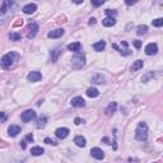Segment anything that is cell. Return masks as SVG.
<instances>
[{
  "label": "cell",
  "mask_w": 163,
  "mask_h": 163,
  "mask_svg": "<svg viewBox=\"0 0 163 163\" xmlns=\"http://www.w3.org/2000/svg\"><path fill=\"white\" fill-rule=\"evenodd\" d=\"M18 59H19L18 54L10 51V52L5 54V55L1 57V60H0V64H1V66L4 69H10V68L14 66V64L18 61Z\"/></svg>",
  "instance_id": "cell-1"
},
{
  "label": "cell",
  "mask_w": 163,
  "mask_h": 163,
  "mask_svg": "<svg viewBox=\"0 0 163 163\" xmlns=\"http://www.w3.org/2000/svg\"><path fill=\"white\" fill-rule=\"evenodd\" d=\"M135 139L139 142H145L148 139V125L145 122H139L135 130Z\"/></svg>",
  "instance_id": "cell-2"
},
{
  "label": "cell",
  "mask_w": 163,
  "mask_h": 163,
  "mask_svg": "<svg viewBox=\"0 0 163 163\" xmlns=\"http://www.w3.org/2000/svg\"><path fill=\"white\" fill-rule=\"evenodd\" d=\"M14 5L13 1H4L3 3V6L0 9V26H3L4 23L6 22L8 17H9V10H10V6Z\"/></svg>",
  "instance_id": "cell-3"
},
{
  "label": "cell",
  "mask_w": 163,
  "mask_h": 163,
  "mask_svg": "<svg viewBox=\"0 0 163 163\" xmlns=\"http://www.w3.org/2000/svg\"><path fill=\"white\" fill-rule=\"evenodd\" d=\"M85 64V56L83 55V54L80 52H76L74 56L71 57V66L74 69H80L83 68Z\"/></svg>",
  "instance_id": "cell-4"
},
{
  "label": "cell",
  "mask_w": 163,
  "mask_h": 163,
  "mask_svg": "<svg viewBox=\"0 0 163 163\" xmlns=\"http://www.w3.org/2000/svg\"><path fill=\"white\" fill-rule=\"evenodd\" d=\"M127 46H129V44H127L126 41H122V42H121V47H119V46L116 45V44H114V45H112V47H114V49H116V50H119L121 55H124V56H127V55H130V54H131V51H130L129 49H127Z\"/></svg>",
  "instance_id": "cell-5"
},
{
  "label": "cell",
  "mask_w": 163,
  "mask_h": 163,
  "mask_svg": "<svg viewBox=\"0 0 163 163\" xmlns=\"http://www.w3.org/2000/svg\"><path fill=\"white\" fill-rule=\"evenodd\" d=\"M21 119H22V121H24V122H29V121H32V120L36 119V112L33 110H27L22 114Z\"/></svg>",
  "instance_id": "cell-6"
},
{
  "label": "cell",
  "mask_w": 163,
  "mask_h": 163,
  "mask_svg": "<svg viewBox=\"0 0 163 163\" xmlns=\"http://www.w3.org/2000/svg\"><path fill=\"white\" fill-rule=\"evenodd\" d=\"M37 32H38V26H37V23H34V22H32L31 24L28 26V38H33L34 36L37 34Z\"/></svg>",
  "instance_id": "cell-7"
},
{
  "label": "cell",
  "mask_w": 163,
  "mask_h": 163,
  "mask_svg": "<svg viewBox=\"0 0 163 163\" xmlns=\"http://www.w3.org/2000/svg\"><path fill=\"white\" fill-rule=\"evenodd\" d=\"M36 10H37V4L34 3H29L23 6V13L24 14H33Z\"/></svg>",
  "instance_id": "cell-8"
},
{
  "label": "cell",
  "mask_w": 163,
  "mask_h": 163,
  "mask_svg": "<svg viewBox=\"0 0 163 163\" xmlns=\"http://www.w3.org/2000/svg\"><path fill=\"white\" fill-rule=\"evenodd\" d=\"M91 154H92L93 158H96V159H98V161H101V159H103V158H104L103 150L99 149V148H92Z\"/></svg>",
  "instance_id": "cell-9"
},
{
  "label": "cell",
  "mask_w": 163,
  "mask_h": 163,
  "mask_svg": "<svg viewBox=\"0 0 163 163\" xmlns=\"http://www.w3.org/2000/svg\"><path fill=\"white\" fill-rule=\"evenodd\" d=\"M157 52H158L157 44H148L145 46V54L147 55H156Z\"/></svg>",
  "instance_id": "cell-10"
},
{
  "label": "cell",
  "mask_w": 163,
  "mask_h": 163,
  "mask_svg": "<svg viewBox=\"0 0 163 163\" xmlns=\"http://www.w3.org/2000/svg\"><path fill=\"white\" fill-rule=\"evenodd\" d=\"M55 135L59 139H65L69 135V129L68 127H59V129H56Z\"/></svg>",
  "instance_id": "cell-11"
},
{
  "label": "cell",
  "mask_w": 163,
  "mask_h": 163,
  "mask_svg": "<svg viewBox=\"0 0 163 163\" xmlns=\"http://www.w3.org/2000/svg\"><path fill=\"white\" fill-rule=\"evenodd\" d=\"M27 79H28L29 82H32V83H34V82H38L42 79V74L40 71H31L28 76H27Z\"/></svg>",
  "instance_id": "cell-12"
},
{
  "label": "cell",
  "mask_w": 163,
  "mask_h": 163,
  "mask_svg": "<svg viewBox=\"0 0 163 163\" xmlns=\"http://www.w3.org/2000/svg\"><path fill=\"white\" fill-rule=\"evenodd\" d=\"M71 106L73 107H76V108L84 107L85 106V102H84V99L82 98V97H74V98L71 99Z\"/></svg>",
  "instance_id": "cell-13"
},
{
  "label": "cell",
  "mask_w": 163,
  "mask_h": 163,
  "mask_svg": "<svg viewBox=\"0 0 163 163\" xmlns=\"http://www.w3.org/2000/svg\"><path fill=\"white\" fill-rule=\"evenodd\" d=\"M19 133H21V127L18 125H10L8 127V134H9L10 137H17Z\"/></svg>",
  "instance_id": "cell-14"
},
{
  "label": "cell",
  "mask_w": 163,
  "mask_h": 163,
  "mask_svg": "<svg viewBox=\"0 0 163 163\" xmlns=\"http://www.w3.org/2000/svg\"><path fill=\"white\" fill-rule=\"evenodd\" d=\"M65 31L63 28H57L55 31H51V32H49V37L50 38H59L61 36H64Z\"/></svg>",
  "instance_id": "cell-15"
},
{
  "label": "cell",
  "mask_w": 163,
  "mask_h": 163,
  "mask_svg": "<svg viewBox=\"0 0 163 163\" xmlns=\"http://www.w3.org/2000/svg\"><path fill=\"white\" fill-rule=\"evenodd\" d=\"M80 49H82L80 42H73V44H69L68 45V50H69V51H73V52H75V54L79 52Z\"/></svg>",
  "instance_id": "cell-16"
},
{
  "label": "cell",
  "mask_w": 163,
  "mask_h": 163,
  "mask_svg": "<svg viewBox=\"0 0 163 163\" xmlns=\"http://www.w3.org/2000/svg\"><path fill=\"white\" fill-rule=\"evenodd\" d=\"M104 47H106V42H104L103 40H102V41L96 42V44H93V49H94V51H97V52L103 51Z\"/></svg>",
  "instance_id": "cell-17"
},
{
  "label": "cell",
  "mask_w": 163,
  "mask_h": 163,
  "mask_svg": "<svg viewBox=\"0 0 163 163\" xmlns=\"http://www.w3.org/2000/svg\"><path fill=\"white\" fill-rule=\"evenodd\" d=\"M116 108H117V104H116V102H111V103L107 106L106 110H104V112H106L107 116H111V115L116 111Z\"/></svg>",
  "instance_id": "cell-18"
},
{
  "label": "cell",
  "mask_w": 163,
  "mask_h": 163,
  "mask_svg": "<svg viewBox=\"0 0 163 163\" xmlns=\"http://www.w3.org/2000/svg\"><path fill=\"white\" fill-rule=\"evenodd\" d=\"M44 148H41V147H33L32 149H31V154L34 157H38V156H42L44 154Z\"/></svg>",
  "instance_id": "cell-19"
},
{
  "label": "cell",
  "mask_w": 163,
  "mask_h": 163,
  "mask_svg": "<svg viewBox=\"0 0 163 163\" xmlns=\"http://www.w3.org/2000/svg\"><path fill=\"white\" fill-rule=\"evenodd\" d=\"M74 143L78 147H82V148H83V147H85V144H87V140H85L84 137H76L74 139Z\"/></svg>",
  "instance_id": "cell-20"
},
{
  "label": "cell",
  "mask_w": 163,
  "mask_h": 163,
  "mask_svg": "<svg viewBox=\"0 0 163 163\" xmlns=\"http://www.w3.org/2000/svg\"><path fill=\"white\" fill-rule=\"evenodd\" d=\"M46 122H47V117H46V116H41V117L37 120L36 127H38V129H42V127L46 125Z\"/></svg>",
  "instance_id": "cell-21"
},
{
  "label": "cell",
  "mask_w": 163,
  "mask_h": 163,
  "mask_svg": "<svg viewBox=\"0 0 163 163\" xmlns=\"http://www.w3.org/2000/svg\"><path fill=\"white\" fill-rule=\"evenodd\" d=\"M143 65H144V61H143V60H137L133 64V66H131V71H137V70H139V69H142Z\"/></svg>",
  "instance_id": "cell-22"
},
{
  "label": "cell",
  "mask_w": 163,
  "mask_h": 163,
  "mask_svg": "<svg viewBox=\"0 0 163 163\" xmlns=\"http://www.w3.org/2000/svg\"><path fill=\"white\" fill-rule=\"evenodd\" d=\"M87 96L91 97V98H96V97L99 96V92H98V89H96V88H89L87 91Z\"/></svg>",
  "instance_id": "cell-23"
},
{
  "label": "cell",
  "mask_w": 163,
  "mask_h": 163,
  "mask_svg": "<svg viewBox=\"0 0 163 163\" xmlns=\"http://www.w3.org/2000/svg\"><path fill=\"white\" fill-rule=\"evenodd\" d=\"M115 23H116V21H115V18H104L103 21H102V24L104 26V27H112V26H115Z\"/></svg>",
  "instance_id": "cell-24"
},
{
  "label": "cell",
  "mask_w": 163,
  "mask_h": 163,
  "mask_svg": "<svg viewBox=\"0 0 163 163\" xmlns=\"http://www.w3.org/2000/svg\"><path fill=\"white\" fill-rule=\"evenodd\" d=\"M92 82H93V83H96V84H102V83H104V78L101 74H96L92 78Z\"/></svg>",
  "instance_id": "cell-25"
},
{
  "label": "cell",
  "mask_w": 163,
  "mask_h": 163,
  "mask_svg": "<svg viewBox=\"0 0 163 163\" xmlns=\"http://www.w3.org/2000/svg\"><path fill=\"white\" fill-rule=\"evenodd\" d=\"M147 31H148V27L147 26H139L137 28V33L139 34V36H142V34H145Z\"/></svg>",
  "instance_id": "cell-26"
},
{
  "label": "cell",
  "mask_w": 163,
  "mask_h": 163,
  "mask_svg": "<svg viewBox=\"0 0 163 163\" xmlns=\"http://www.w3.org/2000/svg\"><path fill=\"white\" fill-rule=\"evenodd\" d=\"M60 52H61V49H55L52 51V55H51V60H52V63H55V61L57 60V56L60 55Z\"/></svg>",
  "instance_id": "cell-27"
},
{
  "label": "cell",
  "mask_w": 163,
  "mask_h": 163,
  "mask_svg": "<svg viewBox=\"0 0 163 163\" xmlns=\"http://www.w3.org/2000/svg\"><path fill=\"white\" fill-rule=\"evenodd\" d=\"M9 38L11 41H19L22 38V36H21V33H17V32H11L10 34H9Z\"/></svg>",
  "instance_id": "cell-28"
},
{
  "label": "cell",
  "mask_w": 163,
  "mask_h": 163,
  "mask_svg": "<svg viewBox=\"0 0 163 163\" xmlns=\"http://www.w3.org/2000/svg\"><path fill=\"white\" fill-rule=\"evenodd\" d=\"M152 24L154 27H162L163 26V18H157V19H154V21L152 22Z\"/></svg>",
  "instance_id": "cell-29"
},
{
  "label": "cell",
  "mask_w": 163,
  "mask_h": 163,
  "mask_svg": "<svg viewBox=\"0 0 163 163\" xmlns=\"http://www.w3.org/2000/svg\"><path fill=\"white\" fill-rule=\"evenodd\" d=\"M104 11H106V14L108 15V18H115L116 14H117V11L114 10V9H106Z\"/></svg>",
  "instance_id": "cell-30"
},
{
  "label": "cell",
  "mask_w": 163,
  "mask_h": 163,
  "mask_svg": "<svg viewBox=\"0 0 163 163\" xmlns=\"http://www.w3.org/2000/svg\"><path fill=\"white\" fill-rule=\"evenodd\" d=\"M45 143H46V144H51V145H57L56 140H54V139H51V138H46Z\"/></svg>",
  "instance_id": "cell-31"
},
{
  "label": "cell",
  "mask_w": 163,
  "mask_h": 163,
  "mask_svg": "<svg viewBox=\"0 0 163 163\" xmlns=\"http://www.w3.org/2000/svg\"><path fill=\"white\" fill-rule=\"evenodd\" d=\"M134 46H135V49H140V47H142V41L135 40V41H134Z\"/></svg>",
  "instance_id": "cell-32"
},
{
  "label": "cell",
  "mask_w": 163,
  "mask_h": 163,
  "mask_svg": "<svg viewBox=\"0 0 163 163\" xmlns=\"http://www.w3.org/2000/svg\"><path fill=\"white\" fill-rule=\"evenodd\" d=\"M104 1L103 0H101V1H92V5H94V6H99V5H102Z\"/></svg>",
  "instance_id": "cell-33"
},
{
  "label": "cell",
  "mask_w": 163,
  "mask_h": 163,
  "mask_svg": "<svg viewBox=\"0 0 163 163\" xmlns=\"http://www.w3.org/2000/svg\"><path fill=\"white\" fill-rule=\"evenodd\" d=\"M6 120V115L4 112H0V121H5Z\"/></svg>",
  "instance_id": "cell-34"
},
{
  "label": "cell",
  "mask_w": 163,
  "mask_h": 163,
  "mask_svg": "<svg viewBox=\"0 0 163 163\" xmlns=\"http://www.w3.org/2000/svg\"><path fill=\"white\" fill-rule=\"evenodd\" d=\"M27 140H28V142H33V135L32 134H28V135H27V137H26V142Z\"/></svg>",
  "instance_id": "cell-35"
},
{
  "label": "cell",
  "mask_w": 163,
  "mask_h": 163,
  "mask_svg": "<svg viewBox=\"0 0 163 163\" xmlns=\"http://www.w3.org/2000/svg\"><path fill=\"white\" fill-rule=\"evenodd\" d=\"M82 122H83V121H82V120H80L79 117H76V119L74 120V124H75V125H80Z\"/></svg>",
  "instance_id": "cell-36"
},
{
  "label": "cell",
  "mask_w": 163,
  "mask_h": 163,
  "mask_svg": "<svg viewBox=\"0 0 163 163\" xmlns=\"http://www.w3.org/2000/svg\"><path fill=\"white\" fill-rule=\"evenodd\" d=\"M135 3H137V0H133V1H131V0H126V4H127V5H134Z\"/></svg>",
  "instance_id": "cell-37"
},
{
  "label": "cell",
  "mask_w": 163,
  "mask_h": 163,
  "mask_svg": "<svg viewBox=\"0 0 163 163\" xmlns=\"http://www.w3.org/2000/svg\"><path fill=\"white\" fill-rule=\"evenodd\" d=\"M102 142L104 143V144H111V142H110V139H108V138H103Z\"/></svg>",
  "instance_id": "cell-38"
},
{
  "label": "cell",
  "mask_w": 163,
  "mask_h": 163,
  "mask_svg": "<svg viewBox=\"0 0 163 163\" xmlns=\"http://www.w3.org/2000/svg\"><path fill=\"white\" fill-rule=\"evenodd\" d=\"M88 23H89V24H94V23H96V18H91Z\"/></svg>",
  "instance_id": "cell-39"
},
{
  "label": "cell",
  "mask_w": 163,
  "mask_h": 163,
  "mask_svg": "<svg viewBox=\"0 0 163 163\" xmlns=\"http://www.w3.org/2000/svg\"><path fill=\"white\" fill-rule=\"evenodd\" d=\"M26 143H27L26 140H23V142H22V148H23V149L26 148Z\"/></svg>",
  "instance_id": "cell-40"
}]
</instances>
